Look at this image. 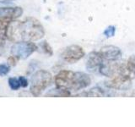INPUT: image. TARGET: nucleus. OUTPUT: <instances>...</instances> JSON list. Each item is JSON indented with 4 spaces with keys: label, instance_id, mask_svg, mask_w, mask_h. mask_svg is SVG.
<instances>
[{
    "label": "nucleus",
    "instance_id": "1",
    "mask_svg": "<svg viewBox=\"0 0 135 127\" xmlns=\"http://www.w3.org/2000/svg\"><path fill=\"white\" fill-rule=\"evenodd\" d=\"M44 35L43 25L33 17H27L23 21L12 20L8 23L5 31L6 38L13 42H35L41 39Z\"/></svg>",
    "mask_w": 135,
    "mask_h": 127
},
{
    "label": "nucleus",
    "instance_id": "2",
    "mask_svg": "<svg viewBox=\"0 0 135 127\" xmlns=\"http://www.w3.org/2000/svg\"><path fill=\"white\" fill-rule=\"evenodd\" d=\"M54 82L57 88L66 89L70 92H78L90 86L91 78L84 72L62 70L56 75Z\"/></svg>",
    "mask_w": 135,
    "mask_h": 127
},
{
    "label": "nucleus",
    "instance_id": "3",
    "mask_svg": "<svg viewBox=\"0 0 135 127\" xmlns=\"http://www.w3.org/2000/svg\"><path fill=\"white\" fill-rule=\"evenodd\" d=\"M52 80V75L49 71L40 70L33 75L31 78V85L30 88L31 95L38 97L41 94L46 88H47Z\"/></svg>",
    "mask_w": 135,
    "mask_h": 127
},
{
    "label": "nucleus",
    "instance_id": "4",
    "mask_svg": "<svg viewBox=\"0 0 135 127\" xmlns=\"http://www.w3.org/2000/svg\"><path fill=\"white\" fill-rule=\"evenodd\" d=\"M37 50V46L33 42H18L11 47V53L20 59H25Z\"/></svg>",
    "mask_w": 135,
    "mask_h": 127
},
{
    "label": "nucleus",
    "instance_id": "5",
    "mask_svg": "<svg viewBox=\"0 0 135 127\" xmlns=\"http://www.w3.org/2000/svg\"><path fill=\"white\" fill-rule=\"evenodd\" d=\"M133 77L128 75H117L105 82V87L117 91H128L132 87Z\"/></svg>",
    "mask_w": 135,
    "mask_h": 127
},
{
    "label": "nucleus",
    "instance_id": "6",
    "mask_svg": "<svg viewBox=\"0 0 135 127\" xmlns=\"http://www.w3.org/2000/svg\"><path fill=\"white\" fill-rule=\"evenodd\" d=\"M85 55L84 50L79 45H70L68 46L62 50L61 53V58L62 60L68 64H74L79 61Z\"/></svg>",
    "mask_w": 135,
    "mask_h": 127
},
{
    "label": "nucleus",
    "instance_id": "7",
    "mask_svg": "<svg viewBox=\"0 0 135 127\" xmlns=\"http://www.w3.org/2000/svg\"><path fill=\"white\" fill-rule=\"evenodd\" d=\"M104 60L105 59L100 54V51H93L89 54L86 61L87 70L92 73H99V69Z\"/></svg>",
    "mask_w": 135,
    "mask_h": 127
},
{
    "label": "nucleus",
    "instance_id": "8",
    "mask_svg": "<svg viewBox=\"0 0 135 127\" xmlns=\"http://www.w3.org/2000/svg\"><path fill=\"white\" fill-rule=\"evenodd\" d=\"M100 54L102 55L105 60L116 61L118 60L122 56V50L117 46L107 45L101 48L100 50Z\"/></svg>",
    "mask_w": 135,
    "mask_h": 127
},
{
    "label": "nucleus",
    "instance_id": "9",
    "mask_svg": "<svg viewBox=\"0 0 135 127\" xmlns=\"http://www.w3.org/2000/svg\"><path fill=\"white\" fill-rule=\"evenodd\" d=\"M23 15V8L20 7H5L0 8V18L12 21L18 19Z\"/></svg>",
    "mask_w": 135,
    "mask_h": 127
},
{
    "label": "nucleus",
    "instance_id": "10",
    "mask_svg": "<svg viewBox=\"0 0 135 127\" xmlns=\"http://www.w3.org/2000/svg\"><path fill=\"white\" fill-rule=\"evenodd\" d=\"M105 95V92L102 88H100L99 87H93L90 90L83 92L81 93H79V94L75 95V97H103Z\"/></svg>",
    "mask_w": 135,
    "mask_h": 127
},
{
    "label": "nucleus",
    "instance_id": "11",
    "mask_svg": "<svg viewBox=\"0 0 135 127\" xmlns=\"http://www.w3.org/2000/svg\"><path fill=\"white\" fill-rule=\"evenodd\" d=\"M71 92L69 90L56 87L55 89L50 90L47 93H46V97H69Z\"/></svg>",
    "mask_w": 135,
    "mask_h": 127
},
{
    "label": "nucleus",
    "instance_id": "12",
    "mask_svg": "<svg viewBox=\"0 0 135 127\" xmlns=\"http://www.w3.org/2000/svg\"><path fill=\"white\" fill-rule=\"evenodd\" d=\"M126 66L132 77H135V55H132L128 58Z\"/></svg>",
    "mask_w": 135,
    "mask_h": 127
},
{
    "label": "nucleus",
    "instance_id": "13",
    "mask_svg": "<svg viewBox=\"0 0 135 127\" xmlns=\"http://www.w3.org/2000/svg\"><path fill=\"white\" fill-rule=\"evenodd\" d=\"M10 21H8L6 20H3L0 18V37L1 38H5V31H6V28L8 26V23Z\"/></svg>",
    "mask_w": 135,
    "mask_h": 127
},
{
    "label": "nucleus",
    "instance_id": "14",
    "mask_svg": "<svg viewBox=\"0 0 135 127\" xmlns=\"http://www.w3.org/2000/svg\"><path fill=\"white\" fill-rule=\"evenodd\" d=\"M8 85L12 90H18L21 87L20 80L15 77H10L8 79Z\"/></svg>",
    "mask_w": 135,
    "mask_h": 127
},
{
    "label": "nucleus",
    "instance_id": "15",
    "mask_svg": "<svg viewBox=\"0 0 135 127\" xmlns=\"http://www.w3.org/2000/svg\"><path fill=\"white\" fill-rule=\"evenodd\" d=\"M41 47L42 50H43V52L46 54H47L48 56H52L53 50H52V47L50 46V44L48 43L47 42H46V41H43L41 43Z\"/></svg>",
    "mask_w": 135,
    "mask_h": 127
},
{
    "label": "nucleus",
    "instance_id": "16",
    "mask_svg": "<svg viewBox=\"0 0 135 127\" xmlns=\"http://www.w3.org/2000/svg\"><path fill=\"white\" fill-rule=\"evenodd\" d=\"M115 33H116V27L114 26V25H110V26H108L103 31L104 36L107 38L112 37L113 36H115Z\"/></svg>",
    "mask_w": 135,
    "mask_h": 127
},
{
    "label": "nucleus",
    "instance_id": "17",
    "mask_svg": "<svg viewBox=\"0 0 135 127\" xmlns=\"http://www.w3.org/2000/svg\"><path fill=\"white\" fill-rule=\"evenodd\" d=\"M10 70V67L5 64L0 65V76H5L8 74Z\"/></svg>",
    "mask_w": 135,
    "mask_h": 127
},
{
    "label": "nucleus",
    "instance_id": "18",
    "mask_svg": "<svg viewBox=\"0 0 135 127\" xmlns=\"http://www.w3.org/2000/svg\"><path fill=\"white\" fill-rule=\"evenodd\" d=\"M19 59H20V58H17L16 56H15V55H12V56H9V57L8 58V64H9L10 65H12V66H15Z\"/></svg>",
    "mask_w": 135,
    "mask_h": 127
},
{
    "label": "nucleus",
    "instance_id": "19",
    "mask_svg": "<svg viewBox=\"0 0 135 127\" xmlns=\"http://www.w3.org/2000/svg\"><path fill=\"white\" fill-rule=\"evenodd\" d=\"M20 85H21V87H26L28 85H29V82H28V80L25 77V76H20Z\"/></svg>",
    "mask_w": 135,
    "mask_h": 127
},
{
    "label": "nucleus",
    "instance_id": "20",
    "mask_svg": "<svg viewBox=\"0 0 135 127\" xmlns=\"http://www.w3.org/2000/svg\"><path fill=\"white\" fill-rule=\"evenodd\" d=\"M4 52V38L0 37V55H2Z\"/></svg>",
    "mask_w": 135,
    "mask_h": 127
},
{
    "label": "nucleus",
    "instance_id": "21",
    "mask_svg": "<svg viewBox=\"0 0 135 127\" xmlns=\"http://www.w3.org/2000/svg\"><path fill=\"white\" fill-rule=\"evenodd\" d=\"M5 1H13V0H5Z\"/></svg>",
    "mask_w": 135,
    "mask_h": 127
}]
</instances>
